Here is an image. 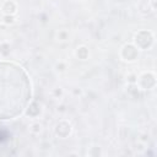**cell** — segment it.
I'll return each instance as SVG.
<instances>
[{
    "instance_id": "obj_1",
    "label": "cell",
    "mask_w": 157,
    "mask_h": 157,
    "mask_svg": "<svg viewBox=\"0 0 157 157\" xmlns=\"http://www.w3.org/2000/svg\"><path fill=\"white\" fill-rule=\"evenodd\" d=\"M31 97V86L22 67L0 64V119L21 114Z\"/></svg>"
}]
</instances>
